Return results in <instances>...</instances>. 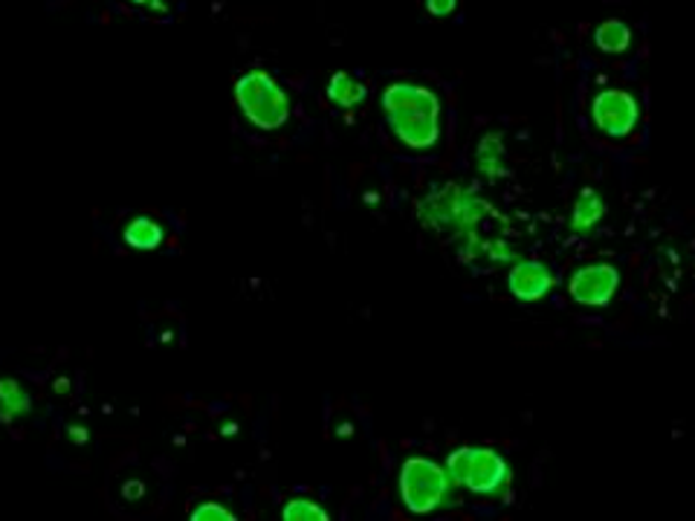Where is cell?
I'll use <instances>...</instances> for the list:
<instances>
[{"instance_id":"1","label":"cell","mask_w":695,"mask_h":521,"mask_svg":"<svg viewBox=\"0 0 695 521\" xmlns=\"http://www.w3.org/2000/svg\"><path fill=\"white\" fill-rule=\"evenodd\" d=\"M382 110L405 149L426 151L440 137V102L429 87L398 82L382 93Z\"/></svg>"},{"instance_id":"2","label":"cell","mask_w":695,"mask_h":521,"mask_svg":"<svg viewBox=\"0 0 695 521\" xmlns=\"http://www.w3.org/2000/svg\"><path fill=\"white\" fill-rule=\"evenodd\" d=\"M421 221L435 232H456V235H467L475 232V226L493 212L484 198H479L475 191L461 189V186H440L421 203Z\"/></svg>"},{"instance_id":"3","label":"cell","mask_w":695,"mask_h":521,"mask_svg":"<svg viewBox=\"0 0 695 521\" xmlns=\"http://www.w3.org/2000/svg\"><path fill=\"white\" fill-rule=\"evenodd\" d=\"M447 472L456 487L470 489L475 496H498L510 481L505 455L490 447H461L449 452Z\"/></svg>"},{"instance_id":"4","label":"cell","mask_w":695,"mask_h":521,"mask_svg":"<svg viewBox=\"0 0 695 521\" xmlns=\"http://www.w3.org/2000/svg\"><path fill=\"white\" fill-rule=\"evenodd\" d=\"M235 99L249 122L261 131H275L290 119L287 93L264 70H249L235 84Z\"/></svg>"},{"instance_id":"5","label":"cell","mask_w":695,"mask_h":521,"mask_svg":"<svg viewBox=\"0 0 695 521\" xmlns=\"http://www.w3.org/2000/svg\"><path fill=\"white\" fill-rule=\"evenodd\" d=\"M452 478H449L447 466L429 461V458H405L400 466V498H403L405 510L423 516L438 510L452 493Z\"/></svg>"},{"instance_id":"6","label":"cell","mask_w":695,"mask_h":521,"mask_svg":"<svg viewBox=\"0 0 695 521\" xmlns=\"http://www.w3.org/2000/svg\"><path fill=\"white\" fill-rule=\"evenodd\" d=\"M591 119H594L597 131H603L612 140H623L635 131L637 119H640V105L632 93L626 91H603L591 99Z\"/></svg>"},{"instance_id":"7","label":"cell","mask_w":695,"mask_h":521,"mask_svg":"<svg viewBox=\"0 0 695 521\" xmlns=\"http://www.w3.org/2000/svg\"><path fill=\"white\" fill-rule=\"evenodd\" d=\"M617 287H621V273H617V267L588 264L579 267L577 273L572 275L568 293H572V298L577 305L605 307L614 298Z\"/></svg>"},{"instance_id":"8","label":"cell","mask_w":695,"mask_h":521,"mask_svg":"<svg viewBox=\"0 0 695 521\" xmlns=\"http://www.w3.org/2000/svg\"><path fill=\"white\" fill-rule=\"evenodd\" d=\"M507 287L519 301H539L554 289V273L542 261L528 258V261L514 264V270L507 275Z\"/></svg>"},{"instance_id":"9","label":"cell","mask_w":695,"mask_h":521,"mask_svg":"<svg viewBox=\"0 0 695 521\" xmlns=\"http://www.w3.org/2000/svg\"><path fill=\"white\" fill-rule=\"evenodd\" d=\"M605 215V203L603 198L597 194L594 189H582V194L574 203L572 212V229L574 232H591Z\"/></svg>"},{"instance_id":"10","label":"cell","mask_w":695,"mask_h":521,"mask_svg":"<svg viewBox=\"0 0 695 521\" xmlns=\"http://www.w3.org/2000/svg\"><path fill=\"white\" fill-rule=\"evenodd\" d=\"M475 168H479L484 177H490V180H496V177L505 174V145H502V133L493 131L479 142Z\"/></svg>"},{"instance_id":"11","label":"cell","mask_w":695,"mask_h":521,"mask_svg":"<svg viewBox=\"0 0 695 521\" xmlns=\"http://www.w3.org/2000/svg\"><path fill=\"white\" fill-rule=\"evenodd\" d=\"M33 412V400L15 380H0V417L7 423L24 421Z\"/></svg>"},{"instance_id":"12","label":"cell","mask_w":695,"mask_h":521,"mask_svg":"<svg viewBox=\"0 0 695 521\" xmlns=\"http://www.w3.org/2000/svg\"><path fill=\"white\" fill-rule=\"evenodd\" d=\"M368 96L363 82H356L351 73H337L331 75V82H328V99L333 105H340V108H354L360 102Z\"/></svg>"},{"instance_id":"13","label":"cell","mask_w":695,"mask_h":521,"mask_svg":"<svg viewBox=\"0 0 695 521\" xmlns=\"http://www.w3.org/2000/svg\"><path fill=\"white\" fill-rule=\"evenodd\" d=\"M125 244L131 249H142V252L157 249L163 244V226L157 221H151V217H137L125 229Z\"/></svg>"},{"instance_id":"14","label":"cell","mask_w":695,"mask_h":521,"mask_svg":"<svg viewBox=\"0 0 695 521\" xmlns=\"http://www.w3.org/2000/svg\"><path fill=\"white\" fill-rule=\"evenodd\" d=\"M594 44L603 52H623L629 50L632 33L623 21H605L594 29Z\"/></svg>"},{"instance_id":"15","label":"cell","mask_w":695,"mask_h":521,"mask_svg":"<svg viewBox=\"0 0 695 521\" xmlns=\"http://www.w3.org/2000/svg\"><path fill=\"white\" fill-rule=\"evenodd\" d=\"M284 519L287 521H328V513L322 507L310 501V498H293L284 507Z\"/></svg>"},{"instance_id":"16","label":"cell","mask_w":695,"mask_h":521,"mask_svg":"<svg viewBox=\"0 0 695 521\" xmlns=\"http://www.w3.org/2000/svg\"><path fill=\"white\" fill-rule=\"evenodd\" d=\"M235 516L226 510V507L215 505V501H207V505H200L195 513H191V521H232Z\"/></svg>"},{"instance_id":"17","label":"cell","mask_w":695,"mask_h":521,"mask_svg":"<svg viewBox=\"0 0 695 521\" xmlns=\"http://www.w3.org/2000/svg\"><path fill=\"white\" fill-rule=\"evenodd\" d=\"M426 9L435 17H449L458 9V0H426Z\"/></svg>"},{"instance_id":"18","label":"cell","mask_w":695,"mask_h":521,"mask_svg":"<svg viewBox=\"0 0 695 521\" xmlns=\"http://www.w3.org/2000/svg\"><path fill=\"white\" fill-rule=\"evenodd\" d=\"M133 3H140V7H149V9H154V12H163V0H133Z\"/></svg>"}]
</instances>
